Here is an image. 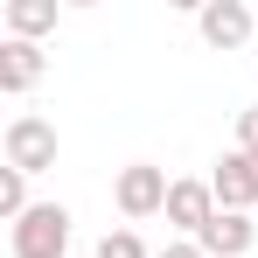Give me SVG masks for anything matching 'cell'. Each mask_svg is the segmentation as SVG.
I'll list each match as a JSON object with an SVG mask.
<instances>
[{"label":"cell","instance_id":"1","mask_svg":"<svg viewBox=\"0 0 258 258\" xmlns=\"http://www.w3.org/2000/svg\"><path fill=\"white\" fill-rule=\"evenodd\" d=\"M168 168H154V161H133V168H119V181H112V203H119V216L126 223H147V216H168Z\"/></svg>","mask_w":258,"mask_h":258},{"label":"cell","instance_id":"2","mask_svg":"<svg viewBox=\"0 0 258 258\" xmlns=\"http://www.w3.org/2000/svg\"><path fill=\"white\" fill-rule=\"evenodd\" d=\"M0 147H7V168H21V174H49L56 168V126L42 112H14L7 133H0Z\"/></svg>","mask_w":258,"mask_h":258},{"label":"cell","instance_id":"3","mask_svg":"<svg viewBox=\"0 0 258 258\" xmlns=\"http://www.w3.org/2000/svg\"><path fill=\"white\" fill-rule=\"evenodd\" d=\"M14 258H70V210L63 203H35L14 223Z\"/></svg>","mask_w":258,"mask_h":258},{"label":"cell","instance_id":"4","mask_svg":"<svg viewBox=\"0 0 258 258\" xmlns=\"http://www.w3.org/2000/svg\"><path fill=\"white\" fill-rule=\"evenodd\" d=\"M216 210H223V203H216L210 181H174L168 188V223L181 230V237H203V230L216 223Z\"/></svg>","mask_w":258,"mask_h":258},{"label":"cell","instance_id":"5","mask_svg":"<svg viewBox=\"0 0 258 258\" xmlns=\"http://www.w3.org/2000/svg\"><path fill=\"white\" fill-rule=\"evenodd\" d=\"M210 188H216L223 210H244V216H251L258 210V154H223L216 174H210Z\"/></svg>","mask_w":258,"mask_h":258},{"label":"cell","instance_id":"6","mask_svg":"<svg viewBox=\"0 0 258 258\" xmlns=\"http://www.w3.org/2000/svg\"><path fill=\"white\" fill-rule=\"evenodd\" d=\"M196 28H203L210 49H244L251 42V7H244V0H203Z\"/></svg>","mask_w":258,"mask_h":258},{"label":"cell","instance_id":"7","mask_svg":"<svg viewBox=\"0 0 258 258\" xmlns=\"http://www.w3.org/2000/svg\"><path fill=\"white\" fill-rule=\"evenodd\" d=\"M196 244H203L210 258H244V251L258 244V223H251L244 210H216V223L196 237Z\"/></svg>","mask_w":258,"mask_h":258},{"label":"cell","instance_id":"8","mask_svg":"<svg viewBox=\"0 0 258 258\" xmlns=\"http://www.w3.org/2000/svg\"><path fill=\"white\" fill-rule=\"evenodd\" d=\"M35 84H42V49L7 35V42H0V91L21 98V91H35Z\"/></svg>","mask_w":258,"mask_h":258},{"label":"cell","instance_id":"9","mask_svg":"<svg viewBox=\"0 0 258 258\" xmlns=\"http://www.w3.org/2000/svg\"><path fill=\"white\" fill-rule=\"evenodd\" d=\"M56 28V0H7V35L14 42H35Z\"/></svg>","mask_w":258,"mask_h":258},{"label":"cell","instance_id":"10","mask_svg":"<svg viewBox=\"0 0 258 258\" xmlns=\"http://www.w3.org/2000/svg\"><path fill=\"white\" fill-rule=\"evenodd\" d=\"M28 210H35V203H28V174H21V168H0V216L21 223Z\"/></svg>","mask_w":258,"mask_h":258},{"label":"cell","instance_id":"11","mask_svg":"<svg viewBox=\"0 0 258 258\" xmlns=\"http://www.w3.org/2000/svg\"><path fill=\"white\" fill-rule=\"evenodd\" d=\"M98 258H154V251L140 244V230L119 223V230H105V237H98Z\"/></svg>","mask_w":258,"mask_h":258},{"label":"cell","instance_id":"12","mask_svg":"<svg viewBox=\"0 0 258 258\" xmlns=\"http://www.w3.org/2000/svg\"><path fill=\"white\" fill-rule=\"evenodd\" d=\"M237 154H258V105L237 112Z\"/></svg>","mask_w":258,"mask_h":258},{"label":"cell","instance_id":"13","mask_svg":"<svg viewBox=\"0 0 258 258\" xmlns=\"http://www.w3.org/2000/svg\"><path fill=\"white\" fill-rule=\"evenodd\" d=\"M154 258H210V251H203L196 237H174V244H161V251H154Z\"/></svg>","mask_w":258,"mask_h":258}]
</instances>
